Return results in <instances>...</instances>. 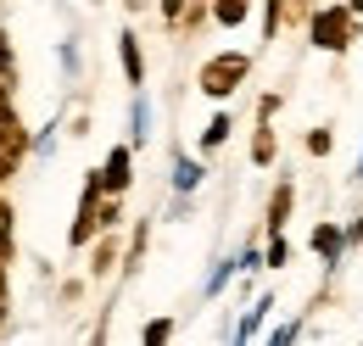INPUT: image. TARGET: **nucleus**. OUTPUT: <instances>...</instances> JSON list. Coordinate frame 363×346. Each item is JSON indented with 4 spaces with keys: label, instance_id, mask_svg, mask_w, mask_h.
Returning a JSON list of instances; mask_svg holds the SVG:
<instances>
[{
    "label": "nucleus",
    "instance_id": "11",
    "mask_svg": "<svg viewBox=\"0 0 363 346\" xmlns=\"http://www.w3.org/2000/svg\"><path fill=\"white\" fill-rule=\"evenodd\" d=\"M285 262H291V246H285V240H274V246H269V268H285Z\"/></svg>",
    "mask_w": 363,
    "mask_h": 346
},
{
    "label": "nucleus",
    "instance_id": "14",
    "mask_svg": "<svg viewBox=\"0 0 363 346\" xmlns=\"http://www.w3.org/2000/svg\"><path fill=\"white\" fill-rule=\"evenodd\" d=\"M162 17H168V23H179V17H184V0H162Z\"/></svg>",
    "mask_w": 363,
    "mask_h": 346
},
{
    "label": "nucleus",
    "instance_id": "12",
    "mask_svg": "<svg viewBox=\"0 0 363 346\" xmlns=\"http://www.w3.org/2000/svg\"><path fill=\"white\" fill-rule=\"evenodd\" d=\"M308 151H313V157H324V151H330V134L313 129V134H308Z\"/></svg>",
    "mask_w": 363,
    "mask_h": 346
},
{
    "label": "nucleus",
    "instance_id": "10",
    "mask_svg": "<svg viewBox=\"0 0 363 346\" xmlns=\"http://www.w3.org/2000/svg\"><path fill=\"white\" fill-rule=\"evenodd\" d=\"M252 162H274V134L257 129V140H252Z\"/></svg>",
    "mask_w": 363,
    "mask_h": 346
},
{
    "label": "nucleus",
    "instance_id": "5",
    "mask_svg": "<svg viewBox=\"0 0 363 346\" xmlns=\"http://www.w3.org/2000/svg\"><path fill=\"white\" fill-rule=\"evenodd\" d=\"M246 11H252V0H213V17H218L224 28H240Z\"/></svg>",
    "mask_w": 363,
    "mask_h": 346
},
{
    "label": "nucleus",
    "instance_id": "13",
    "mask_svg": "<svg viewBox=\"0 0 363 346\" xmlns=\"http://www.w3.org/2000/svg\"><path fill=\"white\" fill-rule=\"evenodd\" d=\"M168 330H174V324H168V318H157V324H145V341H168Z\"/></svg>",
    "mask_w": 363,
    "mask_h": 346
},
{
    "label": "nucleus",
    "instance_id": "3",
    "mask_svg": "<svg viewBox=\"0 0 363 346\" xmlns=\"http://www.w3.org/2000/svg\"><path fill=\"white\" fill-rule=\"evenodd\" d=\"M95 179H101V190H106V196H118V190H129V145H118V151L106 157V168L95 173Z\"/></svg>",
    "mask_w": 363,
    "mask_h": 346
},
{
    "label": "nucleus",
    "instance_id": "2",
    "mask_svg": "<svg viewBox=\"0 0 363 346\" xmlns=\"http://www.w3.org/2000/svg\"><path fill=\"white\" fill-rule=\"evenodd\" d=\"M352 17H358V11H347V6H324V11H313V17H308L313 45H318V50H347L352 34H358V23H352Z\"/></svg>",
    "mask_w": 363,
    "mask_h": 346
},
{
    "label": "nucleus",
    "instance_id": "8",
    "mask_svg": "<svg viewBox=\"0 0 363 346\" xmlns=\"http://www.w3.org/2000/svg\"><path fill=\"white\" fill-rule=\"evenodd\" d=\"M123 73H129V84H140V79H145V62H140L135 34H123Z\"/></svg>",
    "mask_w": 363,
    "mask_h": 346
},
{
    "label": "nucleus",
    "instance_id": "9",
    "mask_svg": "<svg viewBox=\"0 0 363 346\" xmlns=\"http://www.w3.org/2000/svg\"><path fill=\"white\" fill-rule=\"evenodd\" d=\"M229 129H235L229 118H213V123H207V134H201V145H207V151H213V145H224V140H229Z\"/></svg>",
    "mask_w": 363,
    "mask_h": 346
},
{
    "label": "nucleus",
    "instance_id": "4",
    "mask_svg": "<svg viewBox=\"0 0 363 346\" xmlns=\"http://www.w3.org/2000/svg\"><path fill=\"white\" fill-rule=\"evenodd\" d=\"M302 17H313V0H269V40L285 23H302Z\"/></svg>",
    "mask_w": 363,
    "mask_h": 346
},
{
    "label": "nucleus",
    "instance_id": "7",
    "mask_svg": "<svg viewBox=\"0 0 363 346\" xmlns=\"http://www.w3.org/2000/svg\"><path fill=\"white\" fill-rule=\"evenodd\" d=\"M285 218H291V184H279L269 201V229H285Z\"/></svg>",
    "mask_w": 363,
    "mask_h": 346
},
{
    "label": "nucleus",
    "instance_id": "6",
    "mask_svg": "<svg viewBox=\"0 0 363 346\" xmlns=\"http://www.w3.org/2000/svg\"><path fill=\"white\" fill-rule=\"evenodd\" d=\"M313 252L318 257H335V252H341V229H335V223H318L313 229Z\"/></svg>",
    "mask_w": 363,
    "mask_h": 346
},
{
    "label": "nucleus",
    "instance_id": "1",
    "mask_svg": "<svg viewBox=\"0 0 363 346\" xmlns=\"http://www.w3.org/2000/svg\"><path fill=\"white\" fill-rule=\"evenodd\" d=\"M252 73V56H240V50H224V56H213L207 67H201V95H213V101H224L240 89V79Z\"/></svg>",
    "mask_w": 363,
    "mask_h": 346
}]
</instances>
